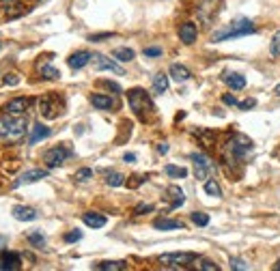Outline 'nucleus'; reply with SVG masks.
<instances>
[{
  "mask_svg": "<svg viewBox=\"0 0 280 271\" xmlns=\"http://www.w3.org/2000/svg\"><path fill=\"white\" fill-rule=\"evenodd\" d=\"M255 144L252 140L244 134H231L224 142V149H222V157L226 164H237V161H244L248 155L252 153Z\"/></svg>",
  "mask_w": 280,
  "mask_h": 271,
  "instance_id": "f257e3e1",
  "label": "nucleus"
},
{
  "mask_svg": "<svg viewBox=\"0 0 280 271\" xmlns=\"http://www.w3.org/2000/svg\"><path fill=\"white\" fill-rule=\"evenodd\" d=\"M24 134H26L24 114H9V112L0 114V140L2 142L15 144L24 138Z\"/></svg>",
  "mask_w": 280,
  "mask_h": 271,
  "instance_id": "f03ea898",
  "label": "nucleus"
},
{
  "mask_svg": "<svg viewBox=\"0 0 280 271\" xmlns=\"http://www.w3.org/2000/svg\"><path fill=\"white\" fill-rule=\"evenodd\" d=\"M252 32H257V26L252 24V20L239 18V20H233L231 24H226L224 28H220L218 32H213L211 41L218 43V41H226V39H237V37H246V35H252Z\"/></svg>",
  "mask_w": 280,
  "mask_h": 271,
  "instance_id": "7ed1b4c3",
  "label": "nucleus"
},
{
  "mask_svg": "<svg viewBox=\"0 0 280 271\" xmlns=\"http://www.w3.org/2000/svg\"><path fill=\"white\" fill-rule=\"evenodd\" d=\"M127 101H129V108L134 110V114H136L140 121H149L151 114L155 112L153 101H151V97L147 95V90H142V89H132L129 90Z\"/></svg>",
  "mask_w": 280,
  "mask_h": 271,
  "instance_id": "20e7f679",
  "label": "nucleus"
},
{
  "mask_svg": "<svg viewBox=\"0 0 280 271\" xmlns=\"http://www.w3.org/2000/svg\"><path fill=\"white\" fill-rule=\"evenodd\" d=\"M196 258L198 256L194 252H170V254H162L160 263L168 269H181V267H187L190 263H194Z\"/></svg>",
  "mask_w": 280,
  "mask_h": 271,
  "instance_id": "39448f33",
  "label": "nucleus"
},
{
  "mask_svg": "<svg viewBox=\"0 0 280 271\" xmlns=\"http://www.w3.org/2000/svg\"><path fill=\"white\" fill-rule=\"evenodd\" d=\"M67 157H71V149L65 144H58V146H52L50 151H46V155H43V161H46L47 168H58L65 164V159Z\"/></svg>",
  "mask_w": 280,
  "mask_h": 271,
  "instance_id": "423d86ee",
  "label": "nucleus"
},
{
  "mask_svg": "<svg viewBox=\"0 0 280 271\" xmlns=\"http://www.w3.org/2000/svg\"><path fill=\"white\" fill-rule=\"evenodd\" d=\"M220 11H222V2H220V0H201L196 13H198V18H201L203 24H211V22L220 15Z\"/></svg>",
  "mask_w": 280,
  "mask_h": 271,
  "instance_id": "0eeeda50",
  "label": "nucleus"
},
{
  "mask_svg": "<svg viewBox=\"0 0 280 271\" xmlns=\"http://www.w3.org/2000/svg\"><path fill=\"white\" fill-rule=\"evenodd\" d=\"M61 110H63V101L58 99V97L46 95V97H41L39 99V112L46 118H56L58 114H61Z\"/></svg>",
  "mask_w": 280,
  "mask_h": 271,
  "instance_id": "6e6552de",
  "label": "nucleus"
},
{
  "mask_svg": "<svg viewBox=\"0 0 280 271\" xmlns=\"http://www.w3.org/2000/svg\"><path fill=\"white\" fill-rule=\"evenodd\" d=\"M93 67L97 71H112L117 75H125V69H123L121 65H117L112 58L104 56V54H93Z\"/></svg>",
  "mask_w": 280,
  "mask_h": 271,
  "instance_id": "1a4fd4ad",
  "label": "nucleus"
},
{
  "mask_svg": "<svg viewBox=\"0 0 280 271\" xmlns=\"http://www.w3.org/2000/svg\"><path fill=\"white\" fill-rule=\"evenodd\" d=\"M190 159H192V164H194V175H196V179H207L209 170L213 168L211 159H209L207 155H203V153H192Z\"/></svg>",
  "mask_w": 280,
  "mask_h": 271,
  "instance_id": "9d476101",
  "label": "nucleus"
},
{
  "mask_svg": "<svg viewBox=\"0 0 280 271\" xmlns=\"http://www.w3.org/2000/svg\"><path fill=\"white\" fill-rule=\"evenodd\" d=\"M47 177V170H43V168H32V170H26L22 172V175L13 181V187H22V185H28V183H37L41 181V179Z\"/></svg>",
  "mask_w": 280,
  "mask_h": 271,
  "instance_id": "9b49d317",
  "label": "nucleus"
},
{
  "mask_svg": "<svg viewBox=\"0 0 280 271\" xmlns=\"http://www.w3.org/2000/svg\"><path fill=\"white\" fill-rule=\"evenodd\" d=\"M28 108H30V99H28V97H15V99H11V101L4 104L2 112H9V114H24Z\"/></svg>",
  "mask_w": 280,
  "mask_h": 271,
  "instance_id": "f8f14e48",
  "label": "nucleus"
},
{
  "mask_svg": "<svg viewBox=\"0 0 280 271\" xmlns=\"http://www.w3.org/2000/svg\"><path fill=\"white\" fill-rule=\"evenodd\" d=\"M22 267V258L15 252H2L0 256V271H18Z\"/></svg>",
  "mask_w": 280,
  "mask_h": 271,
  "instance_id": "ddd939ff",
  "label": "nucleus"
},
{
  "mask_svg": "<svg viewBox=\"0 0 280 271\" xmlns=\"http://www.w3.org/2000/svg\"><path fill=\"white\" fill-rule=\"evenodd\" d=\"M91 61H93V54L86 52V50H80V52H73L71 56L67 58V65H69L71 69H75V71H78V69L86 67V65H89Z\"/></svg>",
  "mask_w": 280,
  "mask_h": 271,
  "instance_id": "4468645a",
  "label": "nucleus"
},
{
  "mask_svg": "<svg viewBox=\"0 0 280 271\" xmlns=\"http://www.w3.org/2000/svg\"><path fill=\"white\" fill-rule=\"evenodd\" d=\"M196 37H198L196 24H192V22H186V24L179 26V39L186 43V45H192V43L196 41Z\"/></svg>",
  "mask_w": 280,
  "mask_h": 271,
  "instance_id": "2eb2a0df",
  "label": "nucleus"
},
{
  "mask_svg": "<svg viewBox=\"0 0 280 271\" xmlns=\"http://www.w3.org/2000/svg\"><path fill=\"white\" fill-rule=\"evenodd\" d=\"M91 104L97 110H112V108H117V99L110 95H91Z\"/></svg>",
  "mask_w": 280,
  "mask_h": 271,
  "instance_id": "dca6fc26",
  "label": "nucleus"
},
{
  "mask_svg": "<svg viewBox=\"0 0 280 271\" xmlns=\"http://www.w3.org/2000/svg\"><path fill=\"white\" fill-rule=\"evenodd\" d=\"M222 82L229 84L233 90L246 89V78H244L241 73H231V71H226V73H222Z\"/></svg>",
  "mask_w": 280,
  "mask_h": 271,
  "instance_id": "f3484780",
  "label": "nucleus"
},
{
  "mask_svg": "<svg viewBox=\"0 0 280 271\" xmlns=\"http://www.w3.org/2000/svg\"><path fill=\"white\" fill-rule=\"evenodd\" d=\"M50 134H52L50 127H46L43 123H35V125L30 127V138H28V142H30V144H37L39 140H46Z\"/></svg>",
  "mask_w": 280,
  "mask_h": 271,
  "instance_id": "a211bd4d",
  "label": "nucleus"
},
{
  "mask_svg": "<svg viewBox=\"0 0 280 271\" xmlns=\"http://www.w3.org/2000/svg\"><path fill=\"white\" fill-rule=\"evenodd\" d=\"M11 213H13V218L20 220V222H32V220H37V211L30 209V207H22V204H15Z\"/></svg>",
  "mask_w": 280,
  "mask_h": 271,
  "instance_id": "6ab92c4d",
  "label": "nucleus"
},
{
  "mask_svg": "<svg viewBox=\"0 0 280 271\" xmlns=\"http://www.w3.org/2000/svg\"><path fill=\"white\" fill-rule=\"evenodd\" d=\"M166 196L172 200L170 209H177V207H181V204L186 203V194H183V189L179 185H170L168 189H166Z\"/></svg>",
  "mask_w": 280,
  "mask_h": 271,
  "instance_id": "aec40b11",
  "label": "nucleus"
},
{
  "mask_svg": "<svg viewBox=\"0 0 280 271\" xmlns=\"http://www.w3.org/2000/svg\"><path fill=\"white\" fill-rule=\"evenodd\" d=\"M170 78L175 80V82H187V80L192 78V73H190V69L187 67H183V65L179 63H175V65H170Z\"/></svg>",
  "mask_w": 280,
  "mask_h": 271,
  "instance_id": "412c9836",
  "label": "nucleus"
},
{
  "mask_svg": "<svg viewBox=\"0 0 280 271\" xmlns=\"http://www.w3.org/2000/svg\"><path fill=\"white\" fill-rule=\"evenodd\" d=\"M153 226L158 230H177V228H183V222L179 220H168V218H160L153 222Z\"/></svg>",
  "mask_w": 280,
  "mask_h": 271,
  "instance_id": "4be33fe9",
  "label": "nucleus"
},
{
  "mask_svg": "<svg viewBox=\"0 0 280 271\" xmlns=\"http://www.w3.org/2000/svg\"><path fill=\"white\" fill-rule=\"evenodd\" d=\"M168 90V75L166 73H155L153 75V93L155 95H164Z\"/></svg>",
  "mask_w": 280,
  "mask_h": 271,
  "instance_id": "5701e85b",
  "label": "nucleus"
},
{
  "mask_svg": "<svg viewBox=\"0 0 280 271\" xmlns=\"http://www.w3.org/2000/svg\"><path fill=\"white\" fill-rule=\"evenodd\" d=\"M82 220H84V224L86 226H91V228H101V226H106V218L104 215H99V213H84L82 215Z\"/></svg>",
  "mask_w": 280,
  "mask_h": 271,
  "instance_id": "b1692460",
  "label": "nucleus"
},
{
  "mask_svg": "<svg viewBox=\"0 0 280 271\" xmlns=\"http://www.w3.org/2000/svg\"><path fill=\"white\" fill-rule=\"evenodd\" d=\"M95 269H99V271H123V269H127V263L125 261H104V263H97Z\"/></svg>",
  "mask_w": 280,
  "mask_h": 271,
  "instance_id": "393cba45",
  "label": "nucleus"
},
{
  "mask_svg": "<svg viewBox=\"0 0 280 271\" xmlns=\"http://www.w3.org/2000/svg\"><path fill=\"white\" fill-rule=\"evenodd\" d=\"M115 58L117 61H121V63H129V61H134V50L132 47H117Z\"/></svg>",
  "mask_w": 280,
  "mask_h": 271,
  "instance_id": "a878e982",
  "label": "nucleus"
},
{
  "mask_svg": "<svg viewBox=\"0 0 280 271\" xmlns=\"http://www.w3.org/2000/svg\"><path fill=\"white\" fill-rule=\"evenodd\" d=\"M205 192H207L209 196H215V198L222 196V189H220V185H218V181H215V179H207V181H205Z\"/></svg>",
  "mask_w": 280,
  "mask_h": 271,
  "instance_id": "bb28decb",
  "label": "nucleus"
},
{
  "mask_svg": "<svg viewBox=\"0 0 280 271\" xmlns=\"http://www.w3.org/2000/svg\"><path fill=\"white\" fill-rule=\"evenodd\" d=\"M39 73L46 80H58V78H61V71H58V69H54V67H50V65H39Z\"/></svg>",
  "mask_w": 280,
  "mask_h": 271,
  "instance_id": "cd10ccee",
  "label": "nucleus"
},
{
  "mask_svg": "<svg viewBox=\"0 0 280 271\" xmlns=\"http://www.w3.org/2000/svg\"><path fill=\"white\" fill-rule=\"evenodd\" d=\"M166 175L172 177V179H186V177H187V170H186V168H179V166L168 164V166H166Z\"/></svg>",
  "mask_w": 280,
  "mask_h": 271,
  "instance_id": "c85d7f7f",
  "label": "nucleus"
},
{
  "mask_svg": "<svg viewBox=\"0 0 280 271\" xmlns=\"http://www.w3.org/2000/svg\"><path fill=\"white\" fill-rule=\"evenodd\" d=\"M106 183H108L110 187H121L123 183H125V177L118 175V172H110V175L106 177Z\"/></svg>",
  "mask_w": 280,
  "mask_h": 271,
  "instance_id": "c756f323",
  "label": "nucleus"
},
{
  "mask_svg": "<svg viewBox=\"0 0 280 271\" xmlns=\"http://www.w3.org/2000/svg\"><path fill=\"white\" fill-rule=\"evenodd\" d=\"M28 241H30L35 248H43V246H46V237L41 235V230H32V232H28Z\"/></svg>",
  "mask_w": 280,
  "mask_h": 271,
  "instance_id": "7c9ffc66",
  "label": "nucleus"
},
{
  "mask_svg": "<svg viewBox=\"0 0 280 271\" xmlns=\"http://www.w3.org/2000/svg\"><path fill=\"white\" fill-rule=\"evenodd\" d=\"M190 218H192V222H194L196 226H207V224H209V215H207V213H201V211H194Z\"/></svg>",
  "mask_w": 280,
  "mask_h": 271,
  "instance_id": "2f4dec72",
  "label": "nucleus"
},
{
  "mask_svg": "<svg viewBox=\"0 0 280 271\" xmlns=\"http://www.w3.org/2000/svg\"><path fill=\"white\" fill-rule=\"evenodd\" d=\"M269 50H272V56L274 58L280 56V30H276V35L272 37V45H269Z\"/></svg>",
  "mask_w": 280,
  "mask_h": 271,
  "instance_id": "473e14b6",
  "label": "nucleus"
},
{
  "mask_svg": "<svg viewBox=\"0 0 280 271\" xmlns=\"http://www.w3.org/2000/svg\"><path fill=\"white\" fill-rule=\"evenodd\" d=\"M91 177H93V170H91V168H82V170L75 172V179H78V181H89Z\"/></svg>",
  "mask_w": 280,
  "mask_h": 271,
  "instance_id": "72a5a7b5",
  "label": "nucleus"
},
{
  "mask_svg": "<svg viewBox=\"0 0 280 271\" xmlns=\"http://www.w3.org/2000/svg\"><path fill=\"white\" fill-rule=\"evenodd\" d=\"M196 267L198 269H205V271H218V265L211 263V261H198Z\"/></svg>",
  "mask_w": 280,
  "mask_h": 271,
  "instance_id": "f704fd0d",
  "label": "nucleus"
},
{
  "mask_svg": "<svg viewBox=\"0 0 280 271\" xmlns=\"http://www.w3.org/2000/svg\"><path fill=\"white\" fill-rule=\"evenodd\" d=\"M80 239H82V232H80V230H71V232L65 235V241H67V243H73V241H80Z\"/></svg>",
  "mask_w": 280,
  "mask_h": 271,
  "instance_id": "c9c22d12",
  "label": "nucleus"
},
{
  "mask_svg": "<svg viewBox=\"0 0 280 271\" xmlns=\"http://www.w3.org/2000/svg\"><path fill=\"white\" fill-rule=\"evenodd\" d=\"M231 269H241V271H246V269H250L248 265L241 261V258H231Z\"/></svg>",
  "mask_w": 280,
  "mask_h": 271,
  "instance_id": "e433bc0d",
  "label": "nucleus"
},
{
  "mask_svg": "<svg viewBox=\"0 0 280 271\" xmlns=\"http://www.w3.org/2000/svg\"><path fill=\"white\" fill-rule=\"evenodd\" d=\"M257 106V99H246V101H237V108L239 110H250V108Z\"/></svg>",
  "mask_w": 280,
  "mask_h": 271,
  "instance_id": "4c0bfd02",
  "label": "nucleus"
},
{
  "mask_svg": "<svg viewBox=\"0 0 280 271\" xmlns=\"http://www.w3.org/2000/svg\"><path fill=\"white\" fill-rule=\"evenodd\" d=\"M2 82L7 86H15V84H20V78L15 73H9V75H4V78H2Z\"/></svg>",
  "mask_w": 280,
  "mask_h": 271,
  "instance_id": "58836bf2",
  "label": "nucleus"
},
{
  "mask_svg": "<svg viewBox=\"0 0 280 271\" xmlns=\"http://www.w3.org/2000/svg\"><path fill=\"white\" fill-rule=\"evenodd\" d=\"M144 56H151V58L162 56V47H144Z\"/></svg>",
  "mask_w": 280,
  "mask_h": 271,
  "instance_id": "ea45409f",
  "label": "nucleus"
},
{
  "mask_svg": "<svg viewBox=\"0 0 280 271\" xmlns=\"http://www.w3.org/2000/svg\"><path fill=\"white\" fill-rule=\"evenodd\" d=\"M110 37H115V35H112V32H101V35H91L89 41L97 43V41H101V39H110Z\"/></svg>",
  "mask_w": 280,
  "mask_h": 271,
  "instance_id": "a19ab883",
  "label": "nucleus"
},
{
  "mask_svg": "<svg viewBox=\"0 0 280 271\" xmlns=\"http://www.w3.org/2000/svg\"><path fill=\"white\" fill-rule=\"evenodd\" d=\"M101 84H104V86H106V89L115 90V93H121V86H118L117 82H110V80H101Z\"/></svg>",
  "mask_w": 280,
  "mask_h": 271,
  "instance_id": "79ce46f5",
  "label": "nucleus"
},
{
  "mask_svg": "<svg viewBox=\"0 0 280 271\" xmlns=\"http://www.w3.org/2000/svg\"><path fill=\"white\" fill-rule=\"evenodd\" d=\"M147 211H153V204H138V207L134 209V213L142 215V213H147Z\"/></svg>",
  "mask_w": 280,
  "mask_h": 271,
  "instance_id": "37998d69",
  "label": "nucleus"
},
{
  "mask_svg": "<svg viewBox=\"0 0 280 271\" xmlns=\"http://www.w3.org/2000/svg\"><path fill=\"white\" fill-rule=\"evenodd\" d=\"M132 179H134V181H129V183H127L129 187H138V185H142V183L147 181V177H132Z\"/></svg>",
  "mask_w": 280,
  "mask_h": 271,
  "instance_id": "c03bdc74",
  "label": "nucleus"
},
{
  "mask_svg": "<svg viewBox=\"0 0 280 271\" xmlns=\"http://www.w3.org/2000/svg\"><path fill=\"white\" fill-rule=\"evenodd\" d=\"M4 9H11V7H20V0H0Z\"/></svg>",
  "mask_w": 280,
  "mask_h": 271,
  "instance_id": "a18cd8bd",
  "label": "nucleus"
},
{
  "mask_svg": "<svg viewBox=\"0 0 280 271\" xmlns=\"http://www.w3.org/2000/svg\"><path fill=\"white\" fill-rule=\"evenodd\" d=\"M222 101H224V104H229V106H237V101H235V97H233V95H224V97H222Z\"/></svg>",
  "mask_w": 280,
  "mask_h": 271,
  "instance_id": "49530a36",
  "label": "nucleus"
},
{
  "mask_svg": "<svg viewBox=\"0 0 280 271\" xmlns=\"http://www.w3.org/2000/svg\"><path fill=\"white\" fill-rule=\"evenodd\" d=\"M158 153H160V155H166V153H168V144H166V142H160V144H158Z\"/></svg>",
  "mask_w": 280,
  "mask_h": 271,
  "instance_id": "de8ad7c7",
  "label": "nucleus"
},
{
  "mask_svg": "<svg viewBox=\"0 0 280 271\" xmlns=\"http://www.w3.org/2000/svg\"><path fill=\"white\" fill-rule=\"evenodd\" d=\"M123 159H125L127 164H134V161H136V155H134V153H125V155H123Z\"/></svg>",
  "mask_w": 280,
  "mask_h": 271,
  "instance_id": "09e8293b",
  "label": "nucleus"
},
{
  "mask_svg": "<svg viewBox=\"0 0 280 271\" xmlns=\"http://www.w3.org/2000/svg\"><path fill=\"white\" fill-rule=\"evenodd\" d=\"M7 246V239H4V237H0V248H4Z\"/></svg>",
  "mask_w": 280,
  "mask_h": 271,
  "instance_id": "8fccbe9b",
  "label": "nucleus"
},
{
  "mask_svg": "<svg viewBox=\"0 0 280 271\" xmlns=\"http://www.w3.org/2000/svg\"><path fill=\"white\" fill-rule=\"evenodd\" d=\"M274 269H276V271H280V261H278L276 265H274Z\"/></svg>",
  "mask_w": 280,
  "mask_h": 271,
  "instance_id": "3c124183",
  "label": "nucleus"
},
{
  "mask_svg": "<svg viewBox=\"0 0 280 271\" xmlns=\"http://www.w3.org/2000/svg\"><path fill=\"white\" fill-rule=\"evenodd\" d=\"M276 95H280V84L276 86Z\"/></svg>",
  "mask_w": 280,
  "mask_h": 271,
  "instance_id": "603ef678",
  "label": "nucleus"
},
{
  "mask_svg": "<svg viewBox=\"0 0 280 271\" xmlns=\"http://www.w3.org/2000/svg\"><path fill=\"white\" fill-rule=\"evenodd\" d=\"M39 2H47V0H39Z\"/></svg>",
  "mask_w": 280,
  "mask_h": 271,
  "instance_id": "864d4df0",
  "label": "nucleus"
},
{
  "mask_svg": "<svg viewBox=\"0 0 280 271\" xmlns=\"http://www.w3.org/2000/svg\"><path fill=\"white\" fill-rule=\"evenodd\" d=\"M0 50H2V43H0Z\"/></svg>",
  "mask_w": 280,
  "mask_h": 271,
  "instance_id": "5fc2aeb1",
  "label": "nucleus"
}]
</instances>
